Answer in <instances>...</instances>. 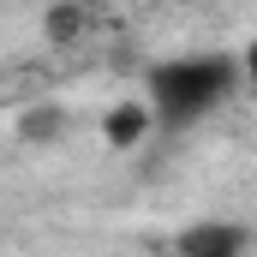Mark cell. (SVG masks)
Here are the masks:
<instances>
[{
	"label": "cell",
	"instance_id": "1",
	"mask_svg": "<svg viewBox=\"0 0 257 257\" xmlns=\"http://www.w3.org/2000/svg\"><path fill=\"white\" fill-rule=\"evenodd\" d=\"M227 96H239V54H174V60H156L144 72V108L150 120L168 132H186L197 120H209Z\"/></svg>",
	"mask_w": 257,
	"mask_h": 257
},
{
	"label": "cell",
	"instance_id": "2",
	"mask_svg": "<svg viewBox=\"0 0 257 257\" xmlns=\"http://www.w3.org/2000/svg\"><path fill=\"white\" fill-rule=\"evenodd\" d=\"M174 245H180V257H245L251 233L239 221H192Z\"/></svg>",
	"mask_w": 257,
	"mask_h": 257
},
{
	"label": "cell",
	"instance_id": "3",
	"mask_svg": "<svg viewBox=\"0 0 257 257\" xmlns=\"http://www.w3.org/2000/svg\"><path fill=\"white\" fill-rule=\"evenodd\" d=\"M239 90H245V96L257 102V36L245 42V48H239Z\"/></svg>",
	"mask_w": 257,
	"mask_h": 257
}]
</instances>
